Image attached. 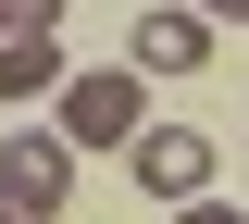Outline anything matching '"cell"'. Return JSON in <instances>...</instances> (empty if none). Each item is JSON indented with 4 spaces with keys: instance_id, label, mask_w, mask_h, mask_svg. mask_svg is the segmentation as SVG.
<instances>
[{
    "instance_id": "2",
    "label": "cell",
    "mask_w": 249,
    "mask_h": 224,
    "mask_svg": "<svg viewBox=\"0 0 249 224\" xmlns=\"http://www.w3.org/2000/svg\"><path fill=\"white\" fill-rule=\"evenodd\" d=\"M62 137H75V150H124V137H137V75H62Z\"/></svg>"
},
{
    "instance_id": "8",
    "label": "cell",
    "mask_w": 249,
    "mask_h": 224,
    "mask_svg": "<svg viewBox=\"0 0 249 224\" xmlns=\"http://www.w3.org/2000/svg\"><path fill=\"white\" fill-rule=\"evenodd\" d=\"M199 13H212V25H249V0H199Z\"/></svg>"
},
{
    "instance_id": "6",
    "label": "cell",
    "mask_w": 249,
    "mask_h": 224,
    "mask_svg": "<svg viewBox=\"0 0 249 224\" xmlns=\"http://www.w3.org/2000/svg\"><path fill=\"white\" fill-rule=\"evenodd\" d=\"M13 25H62V0H0V37Z\"/></svg>"
},
{
    "instance_id": "5",
    "label": "cell",
    "mask_w": 249,
    "mask_h": 224,
    "mask_svg": "<svg viewBox=\"0 0 249 224\" xmlns=\"http://www.w3.org/2000/svg\"><path fill=\"white\" fill-rule=\"evenodd\" d=\"M62 75H75V63H62L50 25H13V37H0V100H50Z\"/></svg>"
},
{
    "instance_id": "1",
    "label": "cell",
    "mask_w": 249,
    "mask_h": 224,
    "mask_svg": "<svg viewBox=\"0 0 249 224\" xmlns=\"http://www.w3.org/2000/svg\"><path fill=\"white\" fill-rule=\"evenodd\" d=\"M0 199H13V212H37V224H62V199H75V137H13V150H0Z\"/></svg>"
},
{
    "instance_id": "7",
    "label": "cell",
    "mask_w": 249,
    "mask_h": 224,
    "mask_svg": "<svg viewBox=\"0 0 249 224\" xmlns=\"http://www.w3.org/2000/svg\"><path fill=\"white\" fill-rule=\"evenodd\" d=\"M175 224H249V212H212V199H175Z\"/></svg>"
},
{
    "instance_id": "4",
    "label": "cell",
    "mask_w": 249,
    "mask_h": 224,
    "mask_svg": "<svg viewBox=\"0 0 249 224\" xmlns=\"http://www.w3.org/2000/svg\"><path fill=\"white\" fill-rule=\"evenodd\" d=\"M199 63H212V13H199V0L137 13V75H199Z\"/></svg>"
},
{
    "instance_id": "3",
    "label": "cell",
    "mask_w": 249,
    "mask_h": 224,
    "mask_svg": "<svg viewBox=\"0 0 249 224\" xmlns=\"http://www.w3.org/2000/svg\"><path fill=\"white\" fill-rule=\"evenodd\" d=\"M124 150H137V187H150V199H199V187H212V137H199V125H137Z\"/></svg>"
},
{
    "instance_id": "9",
    "label": "cell",
    "mask_w": 249,
    "mask_h": 224,
    "mask_svg": "<svg viewBox=\"0 0 249 224\" xmlns=\"http://www.w3.org/2000/svg\"><path fill=\"white\" fill-rule=\"evenodd\" d=\"M0 224H37V212H13V199H0Z\"/></svg>"
}]
</instances>
